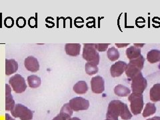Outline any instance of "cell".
I'll return each instance as SVG.
<instances>
[{
  "label": "cell",
  "mask_w": 160,
  "mask_h": 120,
  "mask_svg": "<svg viewBox=\"0 0 160 120\" xmlns=\"http://www.w3.org/2000/svg\"><path fill=\"white\" fill-rule=\"evenodd\" d=\"M147 59L150 63L160 62V51L158 49H152L147 54Z\"/></svg>",
  "instance_id": "18"
},
{
  "label": "cell",
  "mask_w": 160,
  "mask_h": 120,
  "mask_svg": "<svg viewBox=\"0 0 160 120\" xmlns=\"http://www.w3.org/2000/svg\"><path fill=\"white\" fill-rule=\"evenodd\" d=\"M69 103L75 112L87 110L89 107V102L88 100L82 97H76L70 99Z\"/></svg>",
  "instance_id": "8"
},
{
  "label": "cell",
  "mask_w": 160,
  "mask_h": 120,
  "mask_svg": "<svg viewBox=\"0 0 160 120\" xmlns=\"http://www.w3.org/2000/svg\"><path fill=\"white\" fill-rule=\"evenodd\" d=\"M14 21L12 17H8L4 19V26L8 28H11L13 26Z\"/></svg>",
  "instance_id": "26"
},
{
  "label": "cell",
  "mask_w": 160,
  "mask_h": 120,
  "mask_svg": "<svg viewBox=\"0 0 160 120\" xmlns=\"http://www.w3.org/2000/svg\"><path fill=\"white\" fill-rule=\"evenodd\" d=\"M150 99L153 102H160V83H156L151 88L149 92Z\"/></svg>",
  "instance_id": "15"
},
{
  "label": "cell",
  "mask_w": 160,
  "mask_h": 120,
  "mask_svg": "<svg viewBox=\"0 0 160 120\" xmlns=\"http://www.w3.org/2000/svg\"><path fill=\"white\" fill-rule=\"evenodd\" d=\"M109 43H95V48L96 49L97 51L99 52H106Z\"/></svg>",
  "instance_id": "25"
},
{
  "label": "cell",
  "mask_w": 160,
  "mask_h": 120,
  "mask_svg": "<svg viewBox=\"0 0 160 120\" xmlns=\"http://www.w3.org/2000/svg\"><path fill=\"white\" fill-rule=\"evenodd\" d=\"M145 58L143 56H139L136 59L130 60L126 70V76L132 79L136 75L141 72L142 69L143 68Z\"/></svg>",
  "instance_id": "2"
},
{
  "label": "cell",
  "mask_w": 160,
  "mask_h": 120,
  "mask_svg": "<svg viewBox=\"0 0 160 120\" xmlns=\"http://www.w3.org/2000/svg\"><path fill=\"white\" fill-rule=\"evenodd\" d=\"M126 56L128 58L129 60H132L134 59H136L139 58V56H142L141 54V49L138 48V47H135V46H132L129 47L126 49Z\"/></svg>",
  "instance_id": "16"
},
{
  "label": "cell",
  "mask_w": 160,
  "mask_h": 120,
  "mask_svg": "<svg viewBox=\"0 0 160 120\" xmlns=\"http://www.w3.org/2000/svg\"><path fill=\"white\" fill-rule=\"evenodd\" d=\"M126 103L119 100H112L109 103L106 119L108 120H118L119 116L121 117Z\"/></svg>",
  "instance_id": "1"
},
{
  "label": "cell",
  "mask_w": 160,
  "mask_h": 120,
  "mask_svg": "<svg viewBox=\"0 0 160 120\" xmlns=\"http://www.w3.org/2000/svg\"><path fill=\"white\" fill-rule=\"evenodd\" d=\"M28 83L30 88L36 89L41 86V79L36 75H32L28 77Z\"/></svg>",
  "instance_id": "21"
},
{
  "label": "cell",
  "mask_w": 160,
  "mask_h": 120,
  "mask_svg": "<svg viewBox=\"0 0 160 120\" xmlns=\"http://www.w3.org/2000/svg\"><path fill=\"white\" fill-rule=\"evenodd\" d=\"M73 110L72 108L70 106L69 103H65L62 108H61V110H60V113L59 114L61 115L62 117H63L66 120H69V119H71L72 115H73Z\"/></svg>",
  "instance_id": "20"
},
{
  "label": "cell",
  "mask_w": 160,
  "mask_h": 120,
  "mask_svg": "<svg viewBox=\"0 0 160 120\" xmlns=\"http://www.w3.org/2000/svg\"><path fill=\"white\" fill-rule=\"evenodd\" d=\"M106 120H108V119H106Z\"/></svg>",
  "instance_id": "33"
},
{
  "label": "cell",
  "mask_w": 160,
  "mask_h": 120,
  "mask_svg": "<svg viewBox=\"0 0 160 120\" xmlns=\"http://www.w3.org/2000/svg\"><path fill=\"white\" fill-rule=\"evenodd\" d=\"M18 69V63L13 59H6V75L10 76L15 73Z\"/></svg>",
  "instance_id": "14"
},
{
  "label": "cell",
  "mask_w": 160,
  "mask_h": 120,
  "mask_svg": "<svg viewBox=\"0 0 160 120\" xmlns=\"http://www.w3.org/2000/svg\"><path fill=\"white\" fill-rule=\"evenodd\" d=\"M128 64L122 61H118L115 63L110 68V73L113 78H117L122 76L123 73L126 71Z\"/></svg>",
  "instance_id": "10"
},
{
  "label": "cell",
  "mask_w": 160,
  "mask_h": 120,
  "mask_svg": "<svg viewBox=\"0 0 160 120\" xmlns=\"http://www.w3.org/2000/svg\"><path fill=\"white\" fill-rule=\"evenodd\" d=\"M114 93L119 97H127L131 93V90L122 84H119L115 88Z\"/></svg>",
  "instance_id": "19"
},
{
  "label": "cell",
  "mask_w": 160,
  "mask_h": 120,
  "mask_svg": "<svg viewBox=\"0 0 160 120\" xmlns=\"http://www.w3.org/2000/svg\"><path fill=\"white\" fill-rule=\"evenodd\" d=\"M107 55L109 59L112 62L116 61V60H118L119 58V52L115 47L110 48L108 50Z\"/></svg>",
  "instance_id": "23"
},
{
  "label": "cell",
  "mask_w": 160,
  "mask_h": 120,
  "mask_svg": "<svg viewBox=\"0 0 160 120\" xmlns=\"http://www.w3.org/2000/svg\"><path fill=\"white\" fill-rule=\"evenodd\" d=\"M156 112V107L155 106L154 103H148L146 104V107L144 108L143 112V116L144 118H146L148 116L153 115Z\"/></svg>",
  "instance_id": "22"
},
{
  "label": "cell",
  "mask_w": 160,
  "mask_h": 120,
  "mask_svg": "<svg viewBox=\"0 0 160 120\" xmlns=\"http://www.w3.org/2000/svg\"><path fill=\"white\" fill-rule=\"evenodd\" d=\"M148 86L146 79L145 78L142 72H139L132 78L131 88L133 93L142 94Z\"/></svg>",
  "instance_id": "5"
},
{
  "label": "cell",
  "mask_w": 160,
  "mask_h": 120,
  "mask_svg": "<svg viewBox=\"0 0 160 120\" xmlns=\"http://www.w3.org/2000/svg\"><path fill=\"white\" fill-rule=\"evenodd\" d=\"M26 19L22 18V17H20L19 18H18L17 19V26L19 28H23L25 26H26Z\"/></svg>",
  "instance_id": "27"
},
{
  "label": "cell",
  "mask_w": 160,
  "mask_h": 120,
  "mask_svg": "<svg viewBox=\"0 0 160 120\" xmlns=\"http://www.w3.org/2000/svg\"><path fill=\"white\" fill-rule=\"evenodd\" d=\"M73 91L78 94H85L88 90V86L85 81H79L74 85Z\"/></svg>",
  "instance_id": "17"
},
{
  "label": "cell",
  "mask_w": 160,
  "mask_h": 120,
  "mask_svg": "<svg viewBox=\"0 0 160 120\" xmlns=\"http://www.w3.org/2000/svg\"><path fill=\"white\" fill-rule=\"evenodd\" d=\"M16 106L14 99L12 95V88L9 84H6V110L12 111Z\"/></svg>",
  "instance_id": "12"
},
{
  "label": "cell",
  "mask_w": 160,
  "mask_h": 120,
  "mask_svg": "<svg viewBox=\"0 0 160 120\" xmlns=\"http://www.w3.org/2000/svg\"><path fill=\"white\" fill-rule=\"evenodd\" d=\"M128 100L130 102L131 111L134 116L141 113L144 106L143 95L132 93L128 97Z\"/></svg>",
  "instance_id": "4"
},
{
  "label": "cell",
  "mask_w": 160,
  "mask_h": 120,
  "mask_svg": "<svg viewBox=\"0 0 160 120\" xmlns=\"http://www.w3.org/2000/svg\"><path fill=\"white\" fill-rule=\"evenodd\" d=\"M69 120H81L79 118H77V117H73V118H72L71 119H69Z\"/></svg>",
  "instance_id": "32"
},
{
  "label": "cell",
  "mask_w": 160,
  "mask_h": 120,
  "mask_svg": "<svg viewBox=\"0 0 160 120\" xmlns=\"http://www.w3.org/2000/svg\"><path fill=\"white\" fill-rule=\"evenodd\" d=\"M11 113L14 118H19L21 120H32L33 115L32 110L21 103L16 104L13 109L11 111Z\"/></svg>",
  "instance_id": "6"
},
{
  "label": "cell",
  "mask_w": 160,
  "mask_h": 120,
  "mask_svg": "<svg viewBox=\"0 0 160 120\" xmlns=\"http://www.w3.org/2000/svg\"><path fill=\"white\" fill-rule=\"evenodd\" d=\"M6 120H16V119L12 118L8 113H6Z\"/></svg>",
  "instance_id": "29"
},
{
  "label": "cell",
  "mask_w": 160,
  "mask_h": 120,
  "mask_svg": "<svg viewBox=\"0 0 160 120\" xmlns=\"http://www.w3.org/2000/svg\"><path fill=\"white\" fill-rule=\"evenodd\" d=\"M85 68H86V72L89 76H93V75L97 73L99 70L97 65L89 62L86 63Z\"/></svg>",
  "instance_id": "24"
},
{
  "label": "cell",
  "mask_w": 160,
  "mask_h": 120,
  "mask_svg": "<svg viewBox=\"0 0 160 120\" xmlns=\"http://www.w3.org/2000/svg\"><path fill=\"white\" fill-rule=\"evenodd\" d=\"M52 120H66V119H65L63 117H62L60 114H58V116L55 117Z\"/></svg>",
  "instance_id": "28"
},
{
  "label": "cell",
  "mask_w": 160,
  "mask_h": 120,
  "mask_svg": "<svg viewBox=\"0 0 160 120\" xmlns=\"http://www.w3.org/2000/svg\"><path fill=\"white\" fill-rule=\"evenodd\" d=\"M83 58L88 62L96 65L99 63V55L95 48V43H85L83 48Z\"/></svg>",
  "instance_id": "3"
},
{
  "label": "cell",
  "mask_w": 160,
  "mask_h": 120,
  "mask_svg": "<svg viewBox=\"0 0 160 120\" xmlns=\"http://www.w3.org/2000/svg\"><path fill=\"white\" fill-rule=\"evenodd\" d=\"M25 68L28 71L36 73L39 69V63L36 58L33 56H28L24 60Z\"/></svg>",
  "instance_id": "11"
},
{
  "label": "cell",
  "mask_w": 160,
  "mask_h": 120,
  "mask_svg": "<svg viewBox=\"0 0 160 120\" xmlns=\"http://www.w3.org/2000/svg\"><path fill=\"white\" fill-rule=\"evenodd\" d=\"M116 46L118 48H123L125 46H128V43H126V44H118V43H116Z\"/></svg>",
  "instance_id": "30"
},
{
  "label": "cell",
  "mask_w": 160,
  "mask_h": 120,
  "mask_svg": "<svg viewBox=\"0 0 160 120\" xmlns=\"http://www.w3.org/2000/svg\"><path fill=\"white\" fill-rule=\"evenodd\" d=\"M92 91L94 93H102L105 90V82L103 78L98 76L91 80Z\"/></svg>",
  "instance_id": "9"
},
{
  "label": "cell",
  "mask_w": 160,
  "mask_h": 120,
  "mask_svg": "<svg viewBox=\"0 0 160 120\" xmlns=\"http://www.w3.org/2000/svg\"><path fill=\"white\" fill-rule=\"evenodd\" d=\"M81 50V45L79 43H66L65 45V51L67 55L72 57L79 56Z\"/></svg>",
  "instance_id": "13"
},
{
  "label": "cell",
  "mask_w": 160,
  "mask_h": 120,
  "mask_svg": "<svg viewBox=\"0 0 160 120\" xmlns=\"http://www.w3.org/2000/svg\"><path fill=\"white\" fill-rule=\"evenodd\" d=\"M147 120H160V117H158V116L153 117V118H152L148 119Z\"/></svg>",
  "instance_id": "31"
},
{
  "label": "cell",
  "mask_w": 160,
  "mask_h": 120,
  "mask_svg": "<svg viewBox=\"0 0 160 120\" xmlns=\"http://www.w3.org/2000/svg\"><path fill=\"white\" fill-rule=\"evenodd\" d=\"M9 83L12 89L16 93H22L27 89L26 80L20 74H16L11 77L9 80Z\"/></svg>",
  "instance_id": "7"
}]
</instances>
